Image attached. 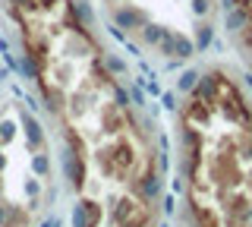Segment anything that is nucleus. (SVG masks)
<instances>
[{"mask_svg": "<svg viewBox=\"0 0 252 227\" xmlns=\"http://www.w3.org/2000/svg\"><path fill=\"white\" fill-rule=\"evenodd\" d=\"M19 120H22V130H26V139H29V148H44V130H41V123L38 120H32V117L22 111L19 114Z\"/></svg>", "mask_w": 252, "mask_h": 227, "instance_id": "obj_4", "label": "nucleus"}, {"mask_svg": "<svg viewBox=\"0 0 252 227\" xmlns=\"http://www.w3.org/2000/svg\"><path fill=\"white\" fill-rule=\"evenodd\" d=\"M158 227H167V224H164V221H161V224H158Z\"/></svg>", "mask_w": 252, "mask_h": 227, "instance_id": "obj_13", "label": "nucleus"}, {"mask_svg": "<svg viewBox=\"0 0 252 227\" xmlns=\"http://www.w3.org/2000/svg\"><path fill=\"white\" fill-rule=\"evenodd\" d=\"M13 136H16V123L0 120V142H13Z\"/></svg>", "mask_w": 252, "mask_h": 227, "instance_id": "obj_7", "label": "nucleus"}, {"mask_svg": "<svg viewBox=\"0 0 252 227\" xmlns=\"http://www.w3.org/2000/svg\"><path fill=\"white\" fill-rule=\"evenodd\" d=\"M136 208H142V205H132V193L129 195H110V224H126L136 215Z\"/></svg>", "mask_w": 252, "mask_h": 227, "instance_id": "obj_3", "label": "nucleus"}, {"mask_svg": "<svg viewBox=\"0 0 252 227\" xmlns=\"http://www.w3.org/2000/svg\"><path fill=\"white\" fill-rule=\"evenodd\" d=\"M249 180H252V174H249Z\"/></svg>", "mask_w": 252, "mask_h": 227, "instance_id": "obj_14", "label": "nucleus"}, {"mask_svg": "<svg viewBox=\"0 0 252 227\" xmlns=\"http://www.w3.org/2000/svg\"><path fill=\"white\" fill-rule=\"evenodd\" d=\"M6 170V155H0V174Z\"/></svg>", "mask_w": 252, "mask_h": 227, "instance_id": "obj_11", "label": "nucleus"}, {"mask_svg": "<svg viewBox=\"0 0 252 227\" xmlns=\"http://www.w3.org/2000/svg\"><path fill=\"white\" fill-rule=\"evenodd\" d=\"M0 193H3V180H0Z\"/></svg>", "mask_w": 252, "mask_h": 227, "instance_id": "obj_12", "label": "nucleus"}, {"mask_svg": "<svg viewBox=\"0 0 252 227\" xmlns=\"http://www.w3.org/2000/svg\"><path fill=\"white\" fill-rule=\"evenodd\" d=\"M32 174L51 177V158H47V155H32Z\"/></svg>", "mask_w": 252, "mask_h": 227, "instance_id": "obj_6", "label": "nucleus"}, {"mask_svg": "<svg viewBox=\"0 0 252 227\" xmlns=\"http://www.w3.org/2000/svg\"><path fill=\"white\" fill-rule=\"evenodd\" d=\"M82 202H85V221H89V227H98L101 218H104L101 205H98V202H92V199H82Z\"/></svg>", "mask_w": 252, "mask_h": 227, "instance_id": "obj_5", "label": "nucleus"}, {"mask_svg": "<svg viewBox=\"0 0 252 227\" xmlns=\"http://www.w3.org/2000/svg\"><path fill=\"white\" fill-rule=\"evenodd\" d=\"M161 211H164V215H177V202H173V195H164V199H161Z\"/></svg>", "mask_w": 252, "mask_h": 227, "instance_id": "obj_8", "label": "nucleus"}, {"mask_svg": "<svg viewBox=\"0 0 252 227\" xmlns=\"http://www.w3.org/2000/svg\"><path fill=\"white\" fill-rule=\"evenodd\" d=\"M60 170H63V177L69 180V190L82 193L85 174H89V170H85V158H82V155H76L66 142H60Z\"/></svg>", "mask_w": 252, "mask_h": 227, "instance_id": "obj_2", "label": "nucleus"}, {"mask_svg": "<svg viewBox=\"0 0 252 227\" xmlns=\"http://www.w3.org/2000/svg\"><path fill=\"white\" fill-rule=\"evenodd\" d=\"M220 10H224V29L252 66V0H220Z\"/></svg>", "mask_w": 252, "mask_h": 227, "instance_id": "obj_1", "label": "nucleus"}, {"mask_svg": "<svg viewBox=\"0 0 252 227\" xmlns=\"http://www.w3.org/2000/svg\"><path fill=\"white\" fill-rule=\"evenodd\" d=\"M26 193L32 195V199H35V195H38V193H41V183H38V180H35V177H32V180H29V183H26Z\"/></svg>", "mask_w": 252, "mask_h": 227, "instance_id": "obj_9", "label": "nucleus"}, {"mask_svg": "<svg viewBox=\"0 0 252 227\" xmlns=\"http://www.w3.org/2000/svg\"><path fill=\"white\" fill-rule=\"evenodd\" d=\"M57 199V186H47V193H44V202H54Z\"/></svg>", "mask_w": 252, "mask_h": 227, "instance_id": "obj_10", "label": "nucleus"}]
</instances>
